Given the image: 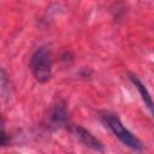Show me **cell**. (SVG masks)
Wrapping results in <instances>:
<instances>
[{
  "instance_id": "4",
  "label": "cell",
  "mask_w": 154,
  "mask_h": 154,
  "mask_svg": "<svg viewBox=\"0 0 154 154\" xmlns=\"http://www.w3.org/2000/svg\"><path fill=\"white\" fill-rule=\"evenodd\" d=\"M75 132H76L77 137L79 138V141H81L84 146H87V147H89V148H91V149H95V150H100V152L103 150V147H102L101 142H100L97 138H95V137H94L88 130H85L84 128H82V126H76V128H75Z\"/></svg>"
},
{
  "instance_id": "2",
  "label": "cell",
  "mask_w": 154,
  "mask_h": 154,
  "mask_svg": "<svg viewBox=\"0 0 154 154\" xmlns=\"http://www.w3.org/2000/svg\"><path fill=\"white\" fill-rule=\"evenodd\" d=\"M103 120L107 124V126L111 129V131L123 142V144H125L132 149H141L142 148L141 141L123 125V123L119 120L118 117H116L113 114H105Z\"/></svg>"
},
{
  "instance_id": "5",
  "label": "cell",
  "mask_w": 154,
  "mask_h": 154,
  "mask_svg": "<svg viewBox=\"0 0 154 154\" xmlns=\"http://www.w3.org/2000/svg\"><path fill=\"white\" fill-rule=\"evenodd\" d=\"M130 79H131V82L135 84L136 89L138 90V93H140V95H141V97H142L144 105H146L147 108L150 111V113L154 116V101H153V99H152L149 91L147 90V88L144 87V84H143L135 75H130Z\"/></svg>"
},
{
  "instance_id": "1",
  "label": "cell",
  "mask_w": 154,
  "mask_h": 154,
  "mask_svg": "<svg viewBox=\"0 0 154 154\" xmlns=\"http://www.w3.org/2000/svg\"><path fill=\"white\" fill-rule=\"evenodd\" d=\"M30 67L34 77L40 83H46L52 76V54L48 47L37 48L30 59Z\"/></svg>"
},
{
  "instance_id": "3",
  "label": "cell",
  "mask_w": 154,
  "mask_h": 154,
  "mask_svg": "<svg viewBox=\"0 0 154 154\" xmlns=\"http://www.w3.org/2000/svg\"><path fill=\"white\" fill-rule=\"evenodd\" d=\"M67 120V113H66V108L65 105L60 101H58L57 103H54L47 116V124L51 128H60L63 126Z\"/></svg>"
}]
</instances>
